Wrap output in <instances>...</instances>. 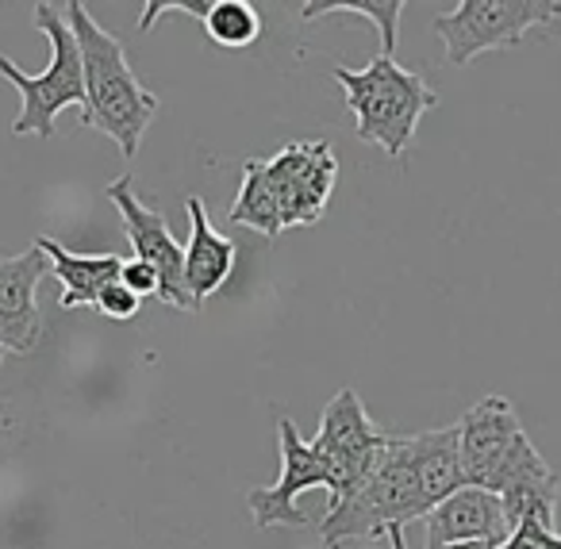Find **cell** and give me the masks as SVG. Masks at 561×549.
<instances>
[{"label":"cell","instance_id":"cell-1","mask_svg":"<svg viewBox=\"0 0 561 549\" xmlns=\"http://www.w3.org/2000/svg\"><path fill=\"white\" fill-rule=\"evenodd\" d=\"M62 12H66V20H70L73 35H78L81 66H85L89 108H85V116H81V124L108 135V139L124 150V158H135L142 147V135H147L150 119L158 116V104L162 101L135 78L124 43L96 24L89 4L70 0V4H62Z\"/></svg>","mask_w":561,"mask_h":549},{"label":"cell","instance_id":"cell-2","mask_svg":"<svg viewBox=\"0 0 561 549\" xmlns=\"http://www.w3.org/2000/svg\"><path fill=\"white\" fill-rule=\"evenodd\" d=\"M331 78L343 85L346 108L354 116V131L362 142H374L389 158H404L415 139V127L438 104V93L420 78L404 70L397 58L377 55L362 70H331Z\"/></svg>","mask_w":561,"mask_h":549},{"label":"cell","instance_id":"cell-3","mask_svg":"<svg viewBox=\"0 0 561 549\" xmlns=\"http://www.w3.org/2000/svg\"><path fill=\"white\" fill-rule=\"evenodd\" d=\"M431 503L420 488L408 434H389L381 461L346 500L331 503L320 518V534L331 549L346 538H377V534L404 530L415 518H427Z\"/></svg>","mask_w":561,"mask_h":549},{"label":"cell","instance_id":"cell-4","mask_svg":"<svg viewBox=\"0 0 561 549\" xmlns=\"http://www.w3.org/2000/svg\"><path fill=\"white\" fill-rule=\"evenodd\" d=\"M35 27L47 35L50 43V62L43 73H24L12 58L0 55V73L12 81L20 93V116L12 119L16 135H39L50 139L55 135V119L62 108L78 104L81 112L89 108L85 93V66H81V47L73 35L70 20L58 4H35Z\"/></svg>","mask_w":561,"mask_h":549},{"label":"cell","instance_id":"cell-5","mask_svg":"<svg viewBox=\"0 0 561 549\" xmlns=\"http://www.w3.org/2000/svg\"><path fill=\"white\" fill-rule=\"evenodd\" d=\"M561 20V0H458L435 16V32L446 47V62L469 66L484 50H512L535 27Z\"/></svg>","mask_w":561,"mask_h":549},{"label":"cell","instance_id":"cell-6","mask_svg":"<svg viewBox=\"0 0 561 549\" xmlns=\"http://www.w3.org/2000/svg\"><path fill=\"white\" fill-rule=\"evenodd\" d=\"M385 446H389V431H381V426L369 419V411L362 408L354 388H343V392L323 408L320 431H316V438H312V449L323 457V465H328V472H331V503L346 500V495L374 472Z\"/></svg>","mask_w":561,"mask_h":549},{"label":"cell","instance_id":"cell-7","mask_svg":"<svg viewBox=\"0 0 561 549\" xmlns=\"http://www.w3.org/2000/svg\"><path fill=\"white\" fill-rule=\"evenodd\" d=\"M265 173H270L273 193H277L285 231L320 224L339 181L335 150L328 142H285V147L265 158Z\"/></svg>","mask_w":561,"mask_h":549},{"label":"cell","instance_id":"cell-8","mask_svg":"<svg viewBox=\"0 0 561 549\" xmlns=\"http://www.w3.org/2000/svg\"><path fill=\"white\" fill-rule=\"evenodd\" d=\"M280 480L273 488H250L247 507L254 526H289V530H305L312 518L297 507V495L308 488H328L331 492V472L323 457L312 449V442L300 438L293 419H280Z\"/></svg>","mask_w":561,"mask_h":549},{"label":"cell","instance_id":"cell-9","mask_svg":"<svg viewBox=\"0 0 561 549\" xmlns=\"http://www.w3.org/2000/svg\"><path fill=\"white\" fill-rule=\"evenodd\" d=\"M104 196H108V201L119 208V216H124L135 258L147 262L150 270L158 273V296H162L170 308L193 311V300H188V288H185V250H181V242L173 239L162 211L147 208V204L135 196L131 178L112 181Z\"/></svg>","mask_w":561,"mask_h":549},{"label":"cell","instance_id":"cell-10","mask_svg":"<svg viewBox=\"0 0 561 549\" xmlns=\"http://www.w3.org/2000/svg\"><path fill=\"white\" fill-rule=\"evenodd\" d=\"M458 438H461V472H466V484L489 488L492 477L500 472V465L527 438V431H523L512 400L484 396V400H477L458 419Z\"/></svg>","mask_w":561,"mask_h":549},{"label":"cell","instance_id":"cell-11","mask_svg":"<svg viewBox=\"0 0 561 549\" xmlns=\"http://www.w3.org/2000/svg\"><path fill=\"white\" fill-rule=\"evenodd\" d=\"M50 273V262L39 247L16 258H0V346L12 354H32L43 339V316L35 293Z\"/></svg>","mask_w":561,"mask_h":549},{"label":"cell","instance_id":"cell-12","mask_svg":"<svg viewBox=\"0 0 561 549\" xmlns=\"http://www.w3.org/2000/svg\"><path fill=\"white\" fill-rule=\"evenodd\" d=\"M427 549L461 546V541H489V546H504L507 541V518L504 500L489 488H461L450 500H443L427 518Z\"/></svg>","mask_w":561,"mask_h":549},{"label":"cell","instance_id":"cell-13","mask_svg":"<svg viewBox=\"0 0 561 549\" xmlns=\"http://www.w3.org/2000/svg\"><path fill=\"white\" fill-rule=\"evenodd\" d=\"M188 242H185V288H188V300H193V311L204 308L208 296H216L219 288L227 285V277L234 273V242L227 235H219L211 227L208 211H204L201 196H188Z\"/></svg>","mask_w":561,"mask_h":549},{"label":"cell","instance_id":"cell-14","mask_svg":"<svg viewBox=\"0 0 561 549\" xmlns=\"http://www.w3.org/2000/svg\"><path fill=\"white\" fill-rule=\"evenodd\" d=\"M35 247L47 254L50 273L62 281L58 308H66V311L70 308H96L101 293L112 285V281H119V273H124V265H127L119 254H70V250L58 247V242L47 239V235H39Z\"/></svg>","mask_w":561,"mask_h":549},{"label":"cell","instance_id":"cell-15","mask_svg":"<svg viewBox=\"0 0 561 549\" xmlns=\"http://www.w3.org/2000/svg\"><path fill=\"white\" fill-rule=\"evenodd\" d=\"M408 446H412L415 477L427 495L431 511L443 500H450L454 492H461L466 484V472H461V438L458 423L454 426H435V431L408 434Z\"/></svg>","mask_w":561,"mask_h":549},{"label":"cell","instance_id":"cell-16","mask_svg":"<svg viewBox=\"0 0 561 549\" xmlns=\"http://www.w3.org/2000/svg\"><path fill=\"white\" fill-rule=\"evenodd\" d=\"M234 227H250L262 239H277L285 231V219H280V204L277 193H273V181L265 173V158H247L242 165V185L231 201V211H227Z\"/></svg>","mask_w":561,"mask_h":549},{"label":"cell","instance_id":"cell-17","mask_svg":"<svg viewBox=\"0 0 561 549\" xmlns=\"http://www.w3.org/2000/svg\"><path fill=\"white\" fill-rule=\"evenodd\" d=\"M404 0H308L300 9V20H320V16H362L377 27L381 35V55H397L400 43V16H404Z\"/></svg>","mask_w":561,"mask_h":549},{"label":"cell","instance_id":"cell-18","mask_svg":"<svg viewBox=\"0 0 561 549\" xmlns=\"http://www.w3.org/2000/svg\"><path fill=\"white\" fill-rule=\"evenodd\" d=\"M201 27L216 47L242 50V47H250V43H257V35H262V16H257V9L250 0H211V12Z\"/></svg>","mask_w":561,"mask_h":549},{"label":"cell","instance_id":"cell-19","mask_svg":"<svg viewBox=\"0 0 561 549\" xmlns=\"http://www.w3.org/2000/svg\"><path fill=\"white\" fill-rule=\"evenodd\" d=\"M165 12H181V16H193V20H208V12H211V0H147L142 4V12H139V32L147 35V32H154L158 27V16H165Z\"/></svg>","mask_w":561,"mask_h":549},{"label":"cell","instance_id":"cell-20","mask_svg":"<svg viewBox=\"0 0 561 549\" xmlns=\"http://www.w3.org/2000/svg\"><path fill=\"white\" fill-rule=\"evenodd\" d=\"M500 549H561V534L553 530L550 523H542V518L530 515V518H523L512 534H507V541Z\"/></svg>","mask_w":561,"mask_h":549},{"label":"cell","instance_id":"cell-21","mask_svg":"<svg viewBox=\"0 0 561 549\" xmlns=\"http://www.w3.org/2000/svg\"><path fill=\"white\" fill-rule=\"evenodd\" d=\"M139 308H142V296H135L124 281H112V285L101 293V300H96V311H101L104 319H116V323L135 319L139 316Z\"/></svg>","mask_w":561,"mask_h":549},{"label":"cell","instance_id":"cell-22","mask_svg":"<svg viewBox=\"0 0 561 549\" xmlns=\"http://www.w3.org/2000/svg\"><path fill=\"white\" fill-rule=\"evenodd\" d=\"M119 281H124V285L131 288L135 296H158V273L150 270L147 262H139V258H131V262L124 265Z\"/></svg>","mask_w":561,"mask_h":549},{"label":"cell","instance_id":"cell-23","mask_svg":"<svg viewBox=\"0 0 561 549\" xmlns=\"http://www.w3.org/2000/svg\"><path fill=\"white\" fill-rule=\"evenodd\" d=\"M446 549H500V546H489V541H461V546H446Z\"/></svg>","mask_w":561,"mask_h":549},{"label":"cell","instance_id":"cell-24","mask_svg":"<svg viewBox=\"0 0 561 549\" xmlns=\"http://www.w3.org/2000/svg\"><path fill=\"white\" fill-rule=\"evenodd\" d=\"M389 541H392V549H408L404 546V530H389Z\"/></svg>","mask_w":561,"mask_h":549},{"label":"cell","instance_id":"cell-25","mask_svg":"<svg viewBox=\"0 0 561 549\" xmlns=\"http://www.w3.org/2000/svg\"><path fill=\"white\" fill-rule=\"evenodd\" d=\"M0 365H4V346H0Z\"/></svg>","mask_w":561,"mask_h":549}]
</instances>
